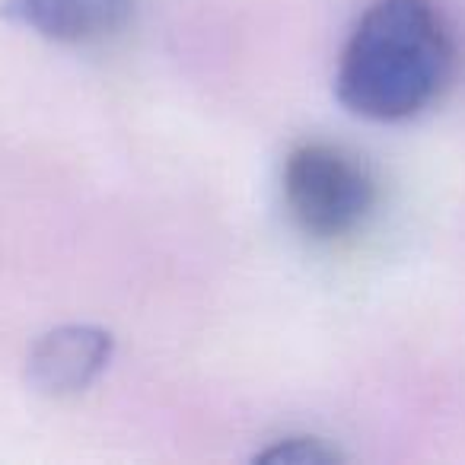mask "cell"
I'll list each match as a JSON object with an SVG mask.
<instances>
[{"label":"cell","instance_id":"6da1fadb","mask_svg":"<svg viewBox=\"0 0 465 465\" xmlns=\"http://www.w3.org/2000/svg\"><path fill=\"white\" fill-rule=\"evenodd\" d=\"M452 42L430 0H376L338 61L335 93L370 122H405L440 96Z\"/></svg>","mask_w":465,"mask_h":465},{"label":"cell","instance_id":"5b68a950","mask_svg":"<svg viewBox=\"0 0 465 465\" xmlns=\"http://www.w3.org/2000/svg\"><path fill=\"white\" fill-rule=\"evenodd\" d=\"M344 452L338 446L325 443L319 437H287L281 443L268 446L255 456V462H274V465H329L341 462Z\"/></svg>","mask_w":465,"mask_h":465},{"label":"cell","instance_id":"7a4b0ae2","mask_svg":"<svg viewBox=\"0 0 465 465\" xmlns=\"http://www.w3.org/2000/svg\"><path fill=\"white\" fill-rule=\"evenodd\" d=\"M284 201L312 240H341L367 220L376 185L367 166L331 143H300L284 163Z\"/></svg>","mask_w":465,"mask_h":465},{"label":"cell","instance_id":"277c9868","mask_svg":"<svg viewBox=\"0 0 465 465\" xmlns=\"http://www.w3.org/2000/svg\"><path fill=\"white\" fill-rule=\"evenodd\" d=\"M134 0H0V16L61 45H90L131 20Z\"/></svg>","mask_w":465,"mask_h":465},{"label":"cell","instance_id":"3957f363","mask_svg":"<svg viewBox=\"0 0 465 465\" xmlns=\"http://www.w3.org/2000/svg\"><path fill=\"white\" fill-rule=\"evenodd\" d=\"M115 338L99 325H61L33 344L26 361V380L35 392L64 399L96 382L109 367Z\"/></svg>","mask_w":465,"mask_h":465}]
</instances>
